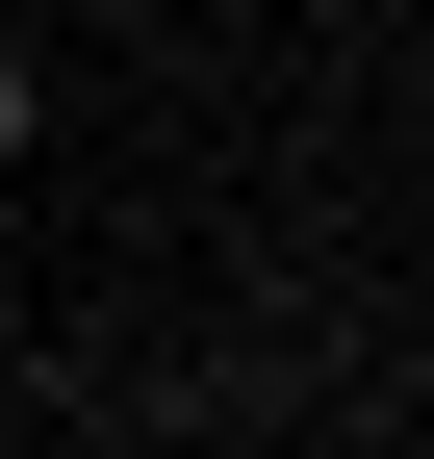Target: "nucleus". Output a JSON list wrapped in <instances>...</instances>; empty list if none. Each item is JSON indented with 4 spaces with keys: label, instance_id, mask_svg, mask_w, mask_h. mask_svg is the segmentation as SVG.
<instances>
[{
    "label": "nucleus",
    "instance_id": "obj_1",
    "mask_svg": "<svg viewBox=\"0 0 434 459\" xmlns=\"http://www.w3.org/2000/svg\"><path fill=\"white\" fill-rule=\"evenodd\" d=\"M0 153H26V51H0Z\"/></svg>",
    "mask_w": 434,
    "mask_h": 459
}]
</instances>
